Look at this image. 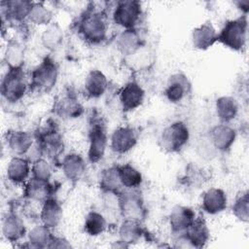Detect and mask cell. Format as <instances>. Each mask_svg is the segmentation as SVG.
Wrapping results in <instances>:
<instances>
[{"mask_svg":"<svg viewBox=\"0 0 249 249\" xmlns=\"http://www.w3.org/2000/svg\"><path fill=\"white\" fill-rule=\"evenodd\" d=\"M77 30L80 36L91 45L102 43L107 37L108 21L105 13L94 6L89 7L79 18Z\"/></svg>","mask_w":249,"mask_h":249,"instance_id":"1","label":"cell"},{"mask_svg":"<svg viewBox=\"0 0 249 249\" xmlns=\"http://www.w3.org/2000/svg\"><path fill=\"white\" fill-rule=\"evenodd\" d=\"M35 141L41 157L51 160H56L64 148L62 135L56 124L52 120H49L36 132Z\"/></svg>","mask_w":249,"mask_h":249,"instance_id":"2","label":"cell"},{"mask_svg":"<svg viewBox=\"0 0 249 249\" xmlns=\"http://www.w3.org/2000/svg\"><path fill=\"white\" fill-rule=\"evenodd\" d=\"M57 79L58 66L52 57L47 56L32 70L29 77V89L48 93L54 88Z\"/></svg>","mask_w":249,"mask_h":249,"instance_id":"3","label":"cell"},{"mask_svg":"<svg viewBox=\"0 0 249 249\" xmlns=\"http://www.w3.org/2000/svg\"><path fill=\"white\" fill-rule=\"evenodd\" d=\"M88 137V159L91 163H97L105 155L108 145V134L105 122L103 121L102 117L96 113L90 117Z\"/></svg>","mask_w":249,"mask_h":249,"instance_id":"4","label":"cell"},{"mask_svg":"<svg viewBox=\"0 0 249 249\" xmlns=\"http://www.w3.org/2000/svg\"><path fill=\"white\" fill-rule=\"evenodd\" d=\"M248 22L246 15L225 22L218 33V42L232 51H241L247 41Z\"/></svg>","mask_w":249,"mask_h":249,"instance_id":"5","label":"cell"},{"mask_svg":"<svg viewBox=\"0 0 249 249\" xmlns=\"http://www.w3.org/2000/svg\"><path fill=\"white\" fill-rule=\"evenodd\" d=\"M29 89V78L23 68L8 69L1 81L2 97L9 103H16L23 98Z\"/></svg>","mask_w":249,"mask_h":249,"instance_id":"6","label":"cell"},{"mask_svg":"<svg viewBox=\"0 0 249 249\" xmlns=\"http://www.w3.org/2000/svg\"><path fill=\"white\" fill-rule=\"evenodd\" d=\"M189 139L188 125L182 121H176L163 128L159 138V145L164 152L173 154L183 150Z\"/></svg>","mask_w":249,"mask_h":249,"instance_id":"7","label":"cell"},{"mask_svg":"<svg viewBox=\"0 0 249 249\" xmlns=\"http://www.w3.org/2000/svg\"><path fill=\"white\" fill-rule=\"evenodd\" d=\"M118 205L124 219L143 222L147 216L144 199L137 189H124L118 195Z\"/></svg>","mask_w":249,"mask_h":249,"instance_id":"8","label":"cell"},{"mask_svg":"<svg viewBox=\"0 0 249 249\" xmlns=\"http://www.w3.org/2000/svg\"><path fill=\"white\" fill-rule=\"evenodd\" d=\"M142 17V6L136 0H122L116 3L112 18L114 22L125 29L136 28Z\"/></svg>","mask_w":249,"mask_h":249,"instance_id":"9","label":"cell"},{"mask_svg":"<svg viewBox=\"0 0 249 249\" xmlns=\"http://www.w3.org/2000/svg\"><path fill=\"white\" fill-rule=\"evenodd\" d=\"M52 111L62 120H72L83 115L84 106L71 89H66L55 97Z\"/></svg>","mask_w":249,"mask_h":249,"instance_id":"10","label":"cell"},{"mask_svg":"<svg viewBox=\"0 0 249 249\" xmlns=\"http://www.w3.org/2000/svg\"><path fill=\"white\" fill-rule=\"evenodd\" d=\"M139 137V132L130 125L119 126L116 128L110 138L111 150L119 155L125 154L135 147Z\"/></svg>","mask_w":249,"mask_h":249,"instance_id":"11","label":"cell"},{"mask_svg":"<svg viewBox=\"0 0 249 249\" xmlns=\"http://www.w3.org/2000/svg\"><path fill=\"white\" fill-rule=\"evenodd\" d=\"M191 90L192 84L188 77L182 72H177L168 78L164 95L169 102L179 103L188 96Z\"/></svg>","mask_w":249,"mask_h":249,"instance_id":"12","label":"cell"},{"mask_svg":"<svg viewBox=\"0 0 249 249\" xmlns=\"http://www.w3.org/2000/svg\"><path fill=\"white\" fill-rule=\"evenodd\" d=\"M33 2L25 0H10L0 3L2 21L20 23L28 18Z\"/></svg>","mask_w":249,"mask_h":249,"instance_id":"13","label":"cell"},{"mask_svg":"<svg viewBox=\"0 0 249 249\" xmlns=\"http://www.w3.org/2000/svg\"><path fill=\"white\" fill-rule=\"evenodd\" d=\"M236 131L228 124H220L213 126L208 133V140L212 147L219 152H228L233 145Z\"/></svg>","mask_w":249,"mask_h":249,"instance_id":"14","label":"cell"},{"mask_svg":"<svg viewBox=\"0 0 249 249\" xmlns=\"http://www.w3.org/2000/svg\"><path fill=\"white\" fill-rule=\"evenodd\" d=\"M145 99V90L136 82L126 83L119 91V101L124 112H130L142 105Z\"/></svg>","mask_w":249,"mask_h":249,"instance_id":"15","label":"cell"},{"mask_svg":"<svg viewBox=\"0 0 249 249\" xmlns=\"http://www.w3.org/2000/svg\"><path fill=\"white\" fill-rule=\"evenodd\" d=\"M54 187L50 180H41L30 177L24 185L23 195L27 199L43 203L53 196Z\"/></svg>","mask_w":249,"mask_h":249,"instance_id":"16","label":"cell"},{"mask_svg":"<svg viewBox=\"0 0 249 249\" xmlns=\"http://www.w3.org/2000/svg\"><path fill=\"white\" fill-rule=\"evenodd\" d=\"M60 166L64 177L73 184L79 182L87 170L86 160L78 153H70L64 156Z\"/></svg>","mask_w":249,"mask_h":249,"instance_id":"17","label":"cell"},{"mask_svg":"<svg viewBox=\"0 0 249 249\" xmlns=\"http://www.w3.org/2000/svg\"><path fill=\"white\" fill-rule=\"evenodd\" d=\"M35 136L24 130H9L5 135V141L9 150L16 156H24L32 148Z\"/></svg>","mask_w":249,"mask_h":249,"instance_id":"18","label":"cell"},{"mask_svg":"<svg viewBox=\"0 0 249 249\" xmlns=\"http://www.w3.org/2000/svg\"><path fill=\"white\" fill-rule=\"evenodd\" d=\"M196 218V212L189 206L176 205L169 214V226L172 233L185 232Z\"/></svg>","mask_w":249,"mask_h":249,"instance_id":"19","label":"cell"},{"mask_svg":"<svg viewBox=\"0 0 249 249\" xmlns=\"http://www.w3.org/2000/svg\"><path fill=\"white\" fill-rule=\"evenodd\" d=\"M117 48L124 55L135 54L144 45L143 38L137 28L125 29L117 37Z\"/></svg>","mask_w":249,"mask_h":249,"instance_id":"20","label":"cell"},{"mask_svg":"<svg viewBox=\"0 0 249 249\" xmlns=\"http://www.w3.org/2000/svg\"><path fill=\"white\" fill-rule=\"evenodd\" d=\"M180 234L186 237L191 248H202L210 238L209 229L205 221L200 217L196 218L188 230Z\"/></svg>","mask_w":249,"mask_h":249,"instance_id":"21","label":"cell"},{"mask_svg":"<svg viewBox=\"0 0 249 249\" xmlns=\"http://www.w3.org/2000/svg\"><path fill=\"white\" fill-rule=\"evenodd\" d=\"M228 197L220 188H210L202 196L201 207L204 212L210 215L221 213L227 208Z\"/></svg>","mask_w":249,"mask_h":249,"instance_id":"22","label":"cell"},{"mask_svg":"<svg viewBox=\"0 0 249 249\" xmlns=\"http://www.w3.org/2000/svg\"><path fill=\"white\" fill-rule=\"evenodd\" d=\"M2 234L10 242L19 241L26 234L22 219L14 212L7 213L2 221Z\"/></svg>","mask_w":249,"mask_h":249,"instance_id":"23","label":"cell"},{"mask_svg":"<svg viewBox=\"0 0 249 249\" xmlns=\"http://www.w3.org/2000/svg\"><path fill=\"white\" fill-rule=\"evenodd\" d=\"M31 174V165L27 159L16 156L11 159L7 165V179L14 184H23Z\"/></svg>","mask_w":249,"mask_h":249,"instance_id":"24","label":"cell"},{"mask_svg":"<svg viewBox=\"0 0 249 249\" xmlns=\"http://www.w3.org/2000/svg\"><path fill=\"white\" fill-rule=\"evenodd\" d=\"M218 42V32L211 22H205L196 27L192 32L193 46L200 51L211 48Z\"/></svg>","mask_w":249,"mask_h":249,"instance_id":"25","label":"cell"},{"mask_svg":"<svg viewBox=\"0 0 249 249\" xmlns=\"http://www.w3.org/2000/svg\"><path fill=\"white\" fill-rule=\"evenodd\" d=\"M108 88V80L103 72L94 69L88 73L84 81L85 94L89 98L102 96Z\"/></svg>","mask_w":249,"mask_h":249,"instance_id":"26","label":"cell"},{"mask_svg":"<svg viewBox=\"0 0 249 249\" xmlns=\"http://www.w3.org/2000/svg\"><path fill=\"white\" fill-rule=\"evenodd\" d=\"M62 215V206L53 196L48 198L42 203L40 219L43 225L49 227L50 229H53L60 224Z\"/></svg>","mask_w":249,"mask_h":249,"instance_id":"27","label":"cell"},{"mask_svg":"<svg viewBox=\"0 0 249 249\" xmlns=\"http://www.w3.org/2000/svg\"><path fill=\"white\" fill-rule=\"evenodd\" d=\"M145 234L146 231L142 226V222L137 220L124 219L119 229V240L127 246L137 243Z\"/></svg>","mask_w":249,"mask_h":249,"instance_id":"28","label":"cell"},{"mask_svg":"<svg viewBox=\"0 0 249 249\" xmlns=\"http://www.w3.org/2000/svg\"><path fill=\"white\" fill-rule=\"evenodd\" d=\"M99 188L103 193L116 196L120 195L124 190L120 178L118 165L107 167L101 172L99 177Z\"/></svg>","mask_w":249,"mask_h":249,"instance_id":"29","label":"cell"},{"mask_svg":"<svg viewBox=\"0 0 249 249\" xmlns=\"http://www.w3.org/2000/svg\"><path fill=\"white\" fill-rule=\"evenodd\" d=\"M216 114L222 124H229L234 120L238 114L239 105L232 96H220L215 103Z\"/></svg>","mask_w":249,"mask_h":249,"instance_id":"30","label":"cell"},{"mask_svg":"<svg viewBox=\"0 0 249 249\" xmlns=\"http://www.w3.org/2000/svg\"><path fill=\"white\" fill-rule=\"evenodd\" d=\"M25 50L24 46L18 40H10L4 53V62L8 69L23 68Z\"/></svg>","mask_w":249,"mask_h":249,"instance_id":"31","label":"cell"},{"mask_svg":"<svg viewBox=\"0 0 249 249\" xmlns=\"http://www.w3.org/2000/svg\"><path fill=\"white\" fill-rule=\"evenodd\" d=\"M51 230L52 229L43 224L32 228L27 233V246L31 248H49V245L54 236Z\"/></svg>","mask_w":249,"mask_h":249,"instance_id":"32","label":"cell"},{"mask_svg":"<svg viewBox=\"0 0 249 249\" xmlns=\"http://www.w3.org/2000/svg\"><path fill=\"white\" fill-rule=\"evenodd\" d=\"M63 41V30L57 22H52L46 26L41 35L43 46L49 51H55Z\"/></svg>","mask_w":249,"mask_h":249,"instance_id":"33","label":"cell"},{"mask_svg":"<svg viewBox=\"0 0 249 249\" xmlns=\"http://www.w3.org/2000/svg\"><path fill=\"white\" fill-rule=\"evenodd\" d=\"M122 184L124 189H137L142 183L141 172L130 163L118 165Z\"/></svg>","mask_w":249,"mask_h":249,"instance_id":"34","label":"cell"},{"mask_svg":"<svg viewBox=\"0 0 249 249\" xmlns=\"http://www.w3.org/2000/svg\"><path fill=\"white\" fill-rule=\"evenodd\" d=\"M106 229L107 221L101 213L92 210L87 214L84 223V230L87 234L90 236H97L103 233Z\"/></svg>","mask_w":249,"mask_h":249,"instance_id":"35","label":"cell"},{"mask_svg":"<svg viewBox=\"0 0 249 249\" xmlns=\"http://www.w3.org/2000/svg\"><path fill=\"white\" fill-rule=\"evenodd\" d=\"M28 19L37 25H49L52 23L53 12L51 9L46 7L44 3L33 2Z\"/></svg>","mask_w":249,"mask_h":249,"instance_id":"36","label":"cell"},{"mask_svg":"<svg viewBox=\"0 0 249 249\" xmlns=\"http://www.w3.org/2000/svg\"><path fill=\"white\" fill-rule=\"evenodd\" d=\"M232 214L241 222L249 221V196L248 192L241 193L232 204Z\"/></svg>","mask_w":249,"mask_h":249,"instance_id":"37","label":"cell"},{"mask_svg":"<svg viewBox=\"0 0 249 249\" xmlns=\"http://www.w3.org/2000/svg\"><path fill=\"white\" fill-rule=\"evenodd\" d=\"M52 165L47 159L41 157L32 161L31 177L41 180H50L52 177Z\"/></svg>","mask_w":249,"mask_h":249,"instance_id":"38","label":"cell"},{"mask_svg":"<svg viewBox=\"0 0 249 249\" xmlns=\"http://www.w3.org/2000/svg\"><path fill=\"white\" fill-rule=\"evenodd\" d=\"M69 247H71V245L66 239L62 237H56V236H53V240L49 245V248H69Z\"/></svg>","mask_w":249,"mask_h":249,"instance_id":"39","label":"cell"},{"mask_svg":"<svg viewBox=\"0 0 249 249\" xmlns=\"http://www.w3.org/2000/svg\"><path fill=\"white\" fill-rule=\"evenodd\" d=\"M236 4H237V7L244 12V15H246L248 12V8H249V1H247V0L241 1V2L238 1V2H236Z\"/></svg>","mask_w":249,"mask_h":249,"instance_id":"40","label":"cell"}]
</instances>
